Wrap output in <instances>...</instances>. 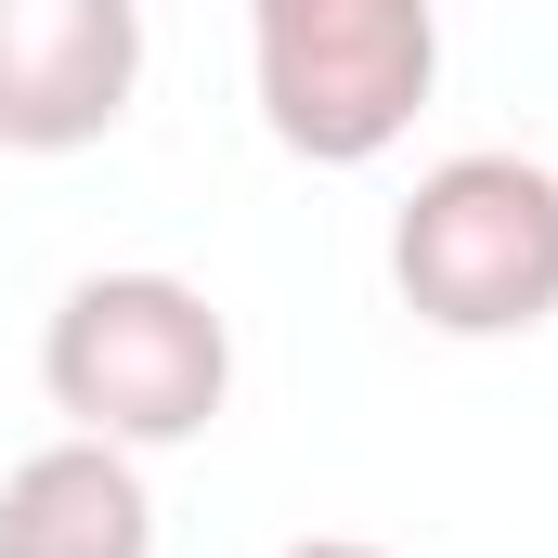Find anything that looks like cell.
I'll return each mask as SVG.
<instances>
[{"label":"cell","mask_w":558,"mask_h":558,"mask_svg":"<svg viewBox=\"0 0 558 558\" xmlns=\"http://www.w3.org/2000/svg\"><path fill=\"white\" fill-rule=\"evenodd\" d=\"M247 92L299 169H377L441 92V0H247Z\"/></svg>","instance_id":"3957f363"},{"label":"cell","mask_w":558,"mask_h":558,"mask_svg":"<svg viewBox=\"0 0 558 558\" xmlns=\"http://www.w3.org/2000/svg\"><path fill=\"white\" fill-rule=\"evenodd\" d=\"M274 558H390V546H364V533H299V546H274Z\"/></svg>","instance_id":"8992f818"},{"label":"cell","mask_w":558,"mask_h":558,"mask_svg":"<svg viewBox=\"0 0 558 558\" xmlns=\"http://www.w3.org/2000/svg\"><path fill=\"white\" fill-rule=\"evenodd\" d=\"M39 390L65 428H92L118 454H182L234 403V325L195 274H156V260L78 274L39 325Z\"/></svg>","instance_id":"6da1fadb"},{"label":"cell","mask_w":558,"mask_h":558,"mask_svg":"<svg viewBox=\"0 0 558 558\" xmlns=\"http://www.w3.org/2000/svg\"><path fill=\"white\" fill-rule=\"evenodd\" d=\"M143 105V0H0V156H92Z\"/></svg>","instance_id":"277c9868"},{"label":"cell","mask_w":558,"mask_h":558,"mask_svg":"<svg viewBox=\"0 0 558 558\" xmlns=\"http://www.w3.org/2000/svg\"><path fill=\"white\" fill-rule=\"evenodd\" d=\"M0 558H156V481L143 454L65 428L0 468Z\"/></svg>","instance_id":"5b68a950"},{"label":"cell","mask_w":558,"mask_h":558,"mask_svg":"<svg viewBox=\"0 0 558 558\" xmlns=\"http://www.w3.org/2000/svg\"><path fill=\"white\" fill-rule=\"evenodd\" d=\"M390 299L468 351L558 325V169L507 156V143L428 156L416 195L390 208Z\"/></svg>","instance_id":"7a4b0ae2"}]
</instances>
